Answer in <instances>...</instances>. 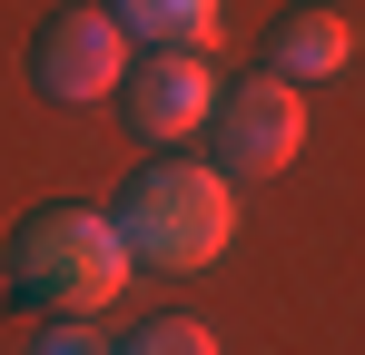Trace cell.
<instances>
[{"instance_id": "cell-1", "label": "cell", "mask_w": 365, "mask_h": 355, "mask_svg": "<svg viewBox=\"0 0 365 355\" xmlns=\"http://www.w3.org/2000/svg\"><path fill=\"white\" fill-rule=\"evenodd\" d=\"M119 237L138 267H168V277H197L237 247V178L207 168V158H148L119 197Z\"/></svg>"}, {"instance_id": "cell-2", "label": "cell", "mask_w": 365, "mask_h": 355, "mask_svg": "<svg viewBox=\"0 0 365 355\" xmlns=\"http://www.w3.org/2000/svg\"><path fill=\"white\" fill-rule=\"evenodd\" d=\"M128 237L119 217H99V207H30L20 237H10V287L30 296L50 326L60 316H99L109 296L128 287Z\"/></svg>"}, {"instance_id": "cell-3", "label": "cell", "mask_w": 365, "mask_h": 355, "mask_svg": "<svg viewBox=\"0 0 365 355\" xmlns=\"http://www.w3.org/2000/svg\"><path fill=\"white\" fill-rule=\"evenodd\" d=\"M207 138H217V168H227V178H277V168H297V148H306V99H297V79H277V69L237 79V89L217 99V118H207Z\"/></svg>"}, {"instance_id": "cell-4", "label": "cell", "mask_w": 365, "mask_h": 355, "mask_svg": "<svg viewBox=\"0 0 365 355\" xmlns=\"http://www.w3.org/2000/svg\"><path fill=\"white\" fill-rule=\"evenodd\" d=\"M128 79V30L109 10H60L40 40H30V89L60 99V109H89Z\"/></svg>"}, {"instance_id": "cell-5", "label": "cell", "mask_w": 365, "mask_h": 355, "mask_svg": "<svg viewBox=\"0 0 365 355\" xmlns=\"http://www.w3.org/2000/svg\"><path fill=\"white\" fill-rule=\"evenodd\" d=\"M217 99H227V79L207 69V50H158V59L128 69V128L158 138V148L197 138V128L217 118Z\"/></svg>"}, {"instance_id": "cell-6", "label": "cell", "mask_w": 365, "mask_h": 355, "mask_svg": "<svg viewBox=\"0 0 365 355\" xmlns=\"http://www.w3.org/2000/svg\"><path fill=\"white\" fill-rule=\"evenodd\" d=\"M346 59H356V30H346V10H326V0H306V10H287V20H277V40H267V69H277V79H336V69H346Z\"/></svg>"}, {"instance_id": "cell-7", "label": "cell", "mask_w": 365, "mask_h": 355, "mask_svg": "<svg viewBox=\"0 0 365 355\" xmlns=\"http://www.w3.org/2000/svg\"><path fill=\"white\" fill-rule=\"evenodd\" d=\"M128 40H158V50H217V20L227 0H109Z\"/></svg>"}, {"instance_id": "cell-8", "label": "cell", "mask_w": 365, "mask_h": 355, "mask_svg": "<svg viewBox=\"0 0 365 355\" xmlns=\"http://www.w3.org/2000/svg\"><path fill=\"white\" fill-rule=\"evenodd\" d=\"M128 355H227L217 346V326H197V316H158V326H138Z\"/></svg>"}, {"instance_id": "cell-9", "label": "cell", "mask_w": 365, "mask_h": 355, "mask_svg": "<svg viewBox=\"0 0 365 355\" xmlns=\"http://www.w3.org/2000/svg\"><path fill=\"white\" fill-rule=\"evenodd\" d=\"M30 355H109V346H99V336H89L79 316H60V326H50V336H40Z\"/></svg>"}]
</instances>
